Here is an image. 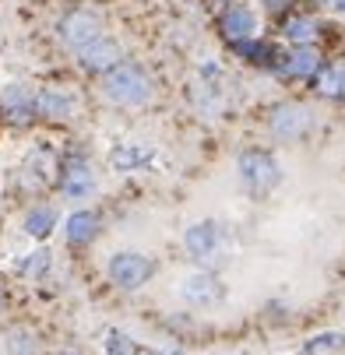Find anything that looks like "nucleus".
I'll list each match as a JSON object with an SVG mask.
<instances>
[{"label": "nucleus", "mask_w": 345, "mask_h": 355, "mask_svg": "<svg viewBox=\"0 0 345 355\" xmlns=\"http://www.w3.org/2000/svg\"><path fill=\"white\" fill-rule=\"evenodd\" d=\"M183 299L190 302V306L208 310V306H219V302L226 299V285L212 271H197L183 282Z\"/></svg>", "instance_id": "obj_10"}, {"label": "nucleus", "mask_w": 345, "mask_h": 355, "mask_svg": "<svg viewBox=\"0 0 345 355\" xmlns=\"http://www.w3.org/2000/svg\"><path fill=\"white\" fill-rule=\"evenodd\" d=\"M39 113L49 116V120H71L78 113V98L67 88L46 85V88H39Z\"/></svg>", "instance_id": "obj_14"}, {"label": "nucleus", "mask_w": 345, "mask_h": 355, "mask_svg": "<svg viewBox=\"0 0 345 355\" xmlns=\"http://www.w3.org/2000/svg\"><path fill=\"white\" fill-rule=\"evenodd\" d=\"M57 28H60V39H64L71 49H78V53H81L85 46H92L95 39H103V18H99L95 11H88V8L67 11Z\"/></svg>", "instance_id": "obj_5"}, {"label": "nucleus", "mask_w": 345, "mask_h": 355, "mask_svg": "<svg viewBox=\"0 0 345 355\" xmlns=\"http://www.w3.org/2000/svg\"><path fill=\"white\" fill-rule=\"evenodd\" d=\"M103 92L117 106H144L152 98V78L137 64H117L103 74Z\"/></svg>", "instance_id": "obj_1"}, {"label": "nucleus", "mask_w": 345, "mask_h": 355, "mask_svg": "<svg viewBox=\"0 0 345 355\" xmlns=\"http://www.w3.org/2000/svg\"><path fill=\"white\" fill-rule=\"evenodd\" d=\"M106 271H110V282H113L117 288L134 292V288H141V285L152 282V275H155V261H152V257H144V253L124 250V253H113V257H110Z\"/></svg>", "instance_id": "obj_4"}, {"label": "nucleus", "mask_w": 345, "mask_h": 355, "mask_svg": "<svg viewBox=\"0 0 345 355\" xmlns=\"http://www.w3.org/2000/svg\"><path fill=\"white\" fill-rule=\"evenodd\" d=\"M282 32H285V39H292L296 46H310L314 35H317V21H314V18H303V15H296V18H289V21L282 25Z\"/></svg>", "instance_id": "obj_19"}, {"label": "nucleus", "mask_w": 345, "mask_h": 355, "mask_svg": "<svg viewBox=\"0 0 345 355\" xmlns=\"http://www.w3.org/2000/svg\"><path fill=\"white\" fill-rule=\"evenodd\" d=\"M335 8H338V15H345V0H335Z\"/></svg>", "instance_id": "obj_27"}, {"label": "nucleus", "mask_w": 345, "mask_h": 355, "mask_svg": "<svg viewBox=\"0 0 345 355\" xmlns=\"http://www.w3.org/2000/svg\"><path fill=\"white\" fill-rule=\"evenodd\" d=\"M275 71L282 74V78H317V71H321V53L314 46H296L292 53H282L278 57V64H275Z\"/></svg>", "instance_id": "obj_12"}, {"label": "nucleus", "mask_w": 345, "mask_h": 355, "mask_svg": "<svg viewBox=\"0 0 345 355\" xmlns=\"http://www.w3.org/2000/svg\"><path fill=\"white\" fill-rule=\"evenodd\" d=\"M314 127V110L310 106H300V103H285L271 113V134L282 137V141H300L307 137Z\"/></svg>", "instance_id": "obj_7"}, {"label": "nucleus", "mask_w": 345, "mask_h": 355, "mask_svg": "<svg viewBox=\"0 0 345 355\" xmlns=\"http://www.w3.org/2000/svg\"><path fill=\"white\" fill-rule=\"evenodd\" d=\"M4 306H8V292L0 288V313H4Z\"/></svg>", "instance_id": "obj_26"}, {"label": "nucleus", "mask_w": 345, "mask_h": 355, "mask_svg": "<svg viewBox=\"0 0 345 355\" xmlns=\"http://www.w3.org/2000/svg\"><path fill=\"white\" fill-rule=\"evenodd\" d=\"M8 352L11 355H35V334L25 331V327H15L8 334Z\"/></svg>", "instance_id": "obj_23"}, {"label": "nucleus", "mask_w": 345, "mask_h": 355, "mask_svg": "<svg viewBox=\"0 0 345 355\" xmlns=\"http://www.w3.org/2000/svg\"><path fill=\"white\" fill-rule=\"evenodd\" d=\"M222 4H229V0H222Z\"/></svg>", "instance_id": "obj_31"}, {"label": "nucleus", "mask_w": 345, "mask_h": 355, "mask_svg": "<svg viewBox=\"0 0 345 355\" xmlns=\"http://www.w3.org/2000/svg\"><path fill=\"white\" fill-rule=\"evenodd\" d=\"M321 4H328V0H321ZM331 4H335V0H331Z\"/></svg>", "instance_id": "obj_29"}, {"label": "nucleus", "mask_w": 345, "mask_h": 355, "mask_svg": "<svg viewBox=\"0 0 345 355\" xmlns=\"http://www.w3.org/2000/svg\"><path fill=\"white\" fill-rule=\"evenodd\" d=\"M64 236L71 246H88L99 236V215L95 211H74L64 225Z\"/></svg>", "instance_id": "obj_15"}, {"label": "nucleus", "mask_w": 345, "mask_h": 355, "mask_svg": "<svg viewBox=\"0 0 345 355\" xmlns=\"http://www.w3.org/2000/svg\"><path fill=\"white\" fill-rule=\"evenodd\" d=\"M57 169H60V162L53 159V151L35 148L32 155L25 159V166L18 169V187H22L25 193H42L49 183L57 180Z\"/></svg>", "instance_id": "obj_6"}, {"label": "nucleus", "mask_w": 345, "mask_h": 355, "mask_svg": "<svg viewBox=\"0 0 345 355\" xmlns=\"http://www.w3.org/2000/svg\"><path fill=\"white\" fill-rule=\"evenodd\" d=\"M57 180H60V190H64V197H67V200H81V197H88V193L95 190L92 166H88V159H81V155H78V151L60 162Z\"/></svg>", "instance_id": "obj_8"}, {"label": "nucleus", "mask_w": 345, "mask_h": 355, "mask_svg": "<svg viewBox=\"0 0 345 355\" xmlns=\"http://www.w3.org/2000/svg\"><path fill=\"white\" fill-rule=\"evenodd\" d=\"M0 110H4V116L15 120V123H28L32 116H39V92L15 81L0 92Z\"/></svg>", "instance_id": "obj_9"}, {"label": "nucleus", "mask_w": 345, "mask_h": 355, "mask_svg": "<svg viewBox=\"0 0 345 355\" xmlns=\"http://www.w3.org/2000/svg\"><path fill=\"white\" fill-rule=\"evenodd\" d=\"M239 180H243V187L251 193L261 197V193H268V190H275L282 183V169H278L271 151L251 148V151H243V155H239Z\"/></svg>", "instance_id": "obj_3"}, {"label": "nucleus", "mask_w": 345, "mask_h": 355, "mask_svg": "<svg viewBox=\"0 0 345 355\" xmlns=\"http://www.w3.org/2000/svg\"><path fill=\"white\" fill-rule=\"evenodd\" d=\"M124 57V49H120V42H113V39H95L92 46H85L81 53H78V64L85 67V71H92V74H106V71H113L117 64H124L120 60Z\"/></svg>", "instance_id": "obj_11"}, {"label": "nucleus", "mask_w": 345, "mask_h": 355, "mask_svg": "<svg viewBox=\"0 0 345 355\" xmlns=\"http://www.w3.org/2000/svg\"><path fill=\"white\" fill-rule=\"evenodd\" d=\"M53 225H57V211L46 208V205H39L25 215V232L35 236V239H46L49 232H53Z\"/></svg>", "instance_id": "obj_18"}, {"label": "nucleus", "mask_w": 345, "mask_h": 355, "mask_svg": "<svg viewBox=\"0 0 345 355\" xmlns=\"http://www.w3.org/2000/svg\"><path fill=\"white\" fill-rule=\"evenodd\" d=\"M219 28L229 42H243V39H254L258 32V15L251 8H243V4H229L219 18Z\"/></svg>", "instance_id": "obj_13"}, {"label": "nucleus", "mask_w": 345, "mask_h": 355, "mask_svg": "<svg viewBox=\"0 0 345 355\" xmlns=\"http://www.w3.org/2000/svg\"><path fill=\"white\" fill-rule=\"evenodd\" d=\"M64 355H74V352H64Z\"/></svg>", "instance_id": "obj_30"}, {"label": "nucleus", "mask_w": 345, "mask_h": 355, "mask_svg": "<svg viewBox=\"0 0 345 355\" xmlns=\"http://www.w3.org/2000/svg\"><path fill=\"white\" fill-rule=\"evenodd\" d=\"M338 348H345V334L328 331V334H317L314 341H307L300 348V355H328V352H338Z\"/></svg>", "instance_id": "obj_21"}, {"label": "nucleus", "mask_w": 345, "mask_h": 355, "mask_svg": "<svg viewBox=\"0 0 345 355\" xmlns=\"http://www.w3.org/2000/svg\"><path fill=\"white\" fill-rule=\"evenodd\" d=\"M106 355H137V345L124 331H110L106 334Z\"/></svg>", "instance_id": "obj_24"}, {"label": "nucleus", "mask_w": 345, "mask_h": 355, "mask_svg": "<svg viewBox=\"0 0 345 355\" xmlns=\"http://www.w3.org/2000/svg\"><path fill=\"white\" fill-rule=\"evenodd\" d=\"M183 246H187L190 257L197 264H205V268H222L229 261V253H226V229L219 222H212V218L194 222L183 232Z\"/></svg>", "instance_id": "obj_2"}, {"label": "nucleus", "mask_w": 345, "mask_h": 355, "mask_svg": "<svg viewBox=\"0 0 345 355\" xmlns=\"http://www.w3.org/2000/svg\"><path fill=\"white\" fill-rule=\"evenodd\" d=\"M264 4H268V8H275V11H278V8H285V4H289V0H264Z\"/></svg>", "instance_id": "obj_25"}, {"label": "nucleus", "mask_w": 345, "mask_h": 355, "mask_svg": "<svg viewBox=\"0 0 345 355\" xmlns=\"http://www.w3.org/2000/svg\"><path fill=\"white\" fill-rule=\"evenodd\" d=\"M148 159H152V148H144V144H137V141H124V144H117V148L110 151V162H113L117 169H124V173L144 169Z\"/></svg>", "instance_id": "obj_16"}, {"label": "nucleus", "mask_w": 345, "mask_h": 355, "mask_svg": "<svg viewBox=\"0 0 345 355\" xmlns=\"http://www.w3.org/2000/svg\"><path fill=\"white\" fill-rule=\"evenodd\" d=\"M46 271H49V250H35L25 261H18V275H25L28 282H39Z\"/></svg>", "instance_id": "obj_22"}, {"label": "nucleus", "mask_w": 345, "mask_h": 355, "mask_svg": "<svg viewBox=\"0 0 345 355\" xmlns=\"http://www.w3.org/2000/svg\"><path fill=\"white\" fill-rule=\"evenodd\" d=\"M317 92L321 95H345V64H338V67H321L317 71Z\"/></svg>", "instance_id": "obj_20"}, {"label": "nucleus", "mask_w": 345, "mask_h": 355, "mask_svg": "<svg viewBox=\"0 0 345 355\" xmlns=\"http://www.w3.org/2000/svg\"><path fill=\"white\" fill-rule=\"evenodd\" d=\"M137 355H159V352H152V348H137Z\"/></svg>", "instance_id": "obj_28"}, {"label": "nucleus", "mask_w": 345, "mask_h": 355, "mask_svg": "<svg viewBox=\"0 0 345 355\" xmlns=\"http://www.w3.org/2000/svg\"><path fill=\"white\" fill-rule=\"evenodd\" d=\"M233 49L246 60V64H261V67H275L278 64V53L271 42H254V39H243V42H233Z\"/></svg>", "instance_id": "obj_17"}]
</instances>
